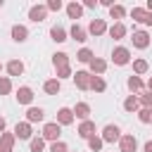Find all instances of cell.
Here are the masks:
<instances>
[{"mask_svg":"<svg viewBox=\"0 0 152 152\" xmlns=\"http://www.w3.org/2000/svg\"><path fill=\"white\" fill-rule=\"evenodd\" d=\"M59 133H62V128H59V124H57V121H55V124H45V126H43V138H45V140H52V142H55V140L59 138Z\"/></svg>","mask_w":152,"mask_h":152,"instance_id":"obj_1","label":"cell"},{"mask_svg":"<svg viewBox=\"0 0 152 152\" xmlns=\"http://www.w3.org/2000/svg\"><path fill=\"white\" fill-rule=\"evenodd\" d=\"M119 138H121L119 126H114V124L104 126V131H102V142H114V140H119Z\"/></svg>","mask_w":152,"mask_h":152,"instance_id":"obj_2","label":"cell"},{"mask_svg":"<svg viewBox=\"0 0 152 152\" xmlns=\"http://www.w3.org/2000/svg\"><path fill=\"white\" fill-rule=\"evenodd\" d=\"M112 59H114V64L124 66V64H128V62H131V52H128L126 48H116V50L112 52Z\"/></svg>","mask_w":152,"mask_h":152,"instance_id":"obj_3","label":"cell"},{"mask_svg":"<svg viewBox=\"0 0 152 152\" xmlns=\"http://www.w3.org/2000/svg\"><path fill=\"white\" fill-rule=\"evenodd\" d=\"M74 81H76V86H78L81 90H88V88H90V81H93V76H90L88 71H76Z\"/></svg>","mask_w":152,"mask_h":152,"instance_id":"obj_4","label":"cell"},{"mask_svg":"<svg viewBox=\"0 0 152 152\" xmlns=\"http://www.w3.org/2000/svg\"><path fill=\"white\" fill-rule=\"evenodd\" d=\"M14 138H21V140H28L31 138V124L28 121H21L14 126Z\"/></svg>","mask_w":152,"mask_h":152,"instance_id":"obj_5","label":"cell"},{"mask_svg":"<svg viewBox=\"0 0 152 152\" xmlns=\"http://www.w3.org/2000/svg\"><path fill=\"white\" fill-rule=\"evenodd\" d=\"M119 147H121V152H135L138 142H135L133 135H121L119 138Z\"/></svg>","mask_w":152,"mask_h":152,"instance_id":"obj_6","label":"cell"},{"mask_svg":"<svg viewBox=\"0 0 152 152\" xmlns=\"http://www.w3.org/2000/svg\"><path fill=\"white\" fill-rule=\"evenodd\" d=\"M133 45L140 48V50H145V48L150 45V36H147L145 31H135V33H133Z\"/></svg>","mask_w":152,"mask_h":152,"instance_id":"obj_7","label":"cell"},{"mask_svg":"<svg viewBox=\"0 0 152 152\" xmlns=\"http://www.w3.org/2000/svg\"><path fill=\"white\" fill-rule=\"evenodd\" d=\"M71 121H74V112L66 109V107H62V109L57 112V124H59V126H69Z\"/></svg>","mask_w":152,"mask_h":152,"instance_id":"obj_8","label":"cell"},{"mask_svg":"<svg viewBox=\"0 0 152 152\" xmlns=\"http://www.w3.org/2000/svg\"><path fill=\"white\" fill-rule=\"evenodd\" d=\"M45 14H48V7H45V5H36V7L28 10V17H31L33 21H43Z\"/></svg>","mask_w":152,"mask_h":152,"instance_id":"obj_9","label":"cell"},{"mask_svg":"<svg viewBox=\"0 0 152 152\" xmlns=\"http://www.w3.org/2000/svg\"><path fill=\"white\" fill-rule=\"evenodd\" d=\"M17 100H19L21 104H31V100H33V90H31L28 86L19 88V90H17Z\"/></svg>","mask_w":152,"mask_h":152,"instance_id":"obj_10","label":"cell"},{"mask_svg":"<svg viewBox=\"0 0 152 152\" xmlns=\"http://www.w3.org/2000/svg\"><path fill=\"white\" fill-rule=\"evenodd\" d=\"M88 31H90L93 36H102V33L107 31V24H104L102 19H93V21H90V26H88Z\"/></svg>","mask_w":152,"mask_h":152,"instance_id":"obj_11","label":"cell"},{"mask_svg":"<svg viewBox=\"0 0 152 152\" xmlns=\"http://www.w3.org/2000/svg\"><path fill=\"white\" fill-rule=\"evenodd\" d=\"M78 135H81V138H93V135H95V124H93V121H83V124L78 126Z\"/></svg>","mask_w":152,"mask_h":152,"instance_id":"obj_12","label":"cell"},{"mask_svg":"<svg viewBox=\"0 0 152 152\" xmlns=\"http://www.w3.org/2000/svg\"><path fill=\"white\" fill-rule=\"evenodd\" d=\"M12 145H14V135L12 133H2L0 135V152H12Z\"/></svg>","mask_w":152,"mask_h":152,"instance_id":"obj_13","label":"cell"},{"mask_svg":"<svg viewBox=\"0 0 152 152\" xmlns=\"http://www.w3.org/2000/svg\"><path fill=\"white\" fill-rule=\"evenodd\" d=\"M26 36H28V31H26V26H12V38L17 40V43H24L26 40Z\"/></svg>","mask_w":152,"mask_h":152,"instance_id":"obj_14","label":"cell"},{"mask_svg":"<svg viewBox=\"0 0 152 152\" xmlns=\"http://www.w3.org/2000/svg\"><path fill=\"white\" fill-rule=\"evenodd\" d=\"M26 119H28V124L43 121V109H40V107H28V112H26Z\"/></svg>","mask_w":152,"mask_h":152,"instance_id":"obj_15","label":"cell"},{"mask_svg":"<svg viewBox=\"0 0 152 152\" xmlns=\"http://www.w3.org/2000/svg\"><path fill=\"white\" fill-rule=\"evenodd\" d=\"M50 36H52L55 43H64V40H66V31H64L62 26H52V28H50Z\"/></svg>","mask_w":152,"mask_h":152,"instance_id":"obj_16","label":"cell"},{"mask_svg":"<svg viewBox=\"0 0 152 152\" xmlns=\"http://www.w3.org/2000/svg\"><path fill=\"white\" fill-rule=\"evenodd\" d=\"M74 114H76L78 119H83V121H88V114H90V107H88L86 102H78V104L74 107Z\"/></svg>","mask_w":152,"mask_h":152,"instance_id":"obj_17","label":"cell"},{"mask_svg":"<svg viewBox=\"0 0 152 152\" xmlns=\"http://www.w3.org/2000/svg\"><path fill=\"white\" fill-rule=\"evenodd\" d=\"M7 71H10V76H21V71H24V64H21L19 59H12V62L7 64Z\"/></svg>","mask_w":152,"mask_h":152,"instance_id":"obj_18","label":"cell"},{"mask_svg":"<svg viewBox=\"0 0 152 152\" xmlns=\"http://www.w3.org/2000/svg\"><path fill=\"white\" fill-rule=\"evenodd\" d=\"M81 12H83V7H81L78 2H69V5H66V14H69L71 19H78Z\"/></svg>","mask_w":152,"mask_h":152,"instance_id":"obj_19","label":"cell"},{"mask_svg":"<svg viewBox=\"0 0 152 152\" xmlns=\"http://www.w3.org/2000/svg\"><path fill=\"white\" fill-rule=\"evenodd\" d=\"M109 36H112L114 40H119V38H124V36H126V26H124V24H114V26L109 28Z\"/></svg>","mask_w":152,"mask_h":152,"instance_id":"obj_20","label":"cell"},{"mask_svg":"<svg viewBox=\"0 0 152 152\" xmlns=\"http://www.w3.org/2000/svg\"><path fill=\"white\" fill-rule=\"evenodd\" d=\"M43 88H45V93H48V95H57V93H59V78L45 81V86H43Z\"/></svg>","mask_w":152,"mask_h":152,"instance_id":"obj_21","label":"cell"},{"mask_svg":"<svg viewBox=\"0 0 152 152\" xmlns=\"http://www.w3.org/2000/svg\"><path fill=\"white\" fill-rule=\"evenodd\" d=\"M71 38L78 40V43H83V40H86V28H81L78 24H74V26H71Z\"/></svg>","mask_w":152,"mask_h":152,"instance_id":"obj_22","label":"cell"},{"mask_svg":"<svg viewBox=\"0 0 152 152\" xmlns=\"http://www.w3.org/2000/svg\"><path fill=\"white\" fill-rule=\"evenodd\" d=\"M52 62H55V66H57V69H62V66H69V55H66V52H57Z\"/></svg>","mask_w":152,"mask_h":152,"instance_id":"obj_23","label":"cell"},{"mask_svg":"<svg viewBox=\"0 0 152 152\" xmlns=\"http://www.w3.org/2000/svg\"><path fill=\"white\" fill-rule=\"evenodd\" d=\"M104 69H107V62H104V59H95V57H93V62H90V71H93V74H102Z\"/></svg>","mask_w":152,"mask_h":152,"instance_id":"obj_24","label":"cell"},{"mask_svg":"<svg viewBox=\"0 0 152 152\" xmlns=\"http://www.w3.org/2000/svg\"><path fill=\"white\" fill-rule=\"evenodd\" d=\"M131 14H133V19H135V21H142V24H145L147 10H142V7H133V10H131Z\"/></svg>","mask_w":152,"mask_h":152,"instance_id":"obj_25","label":"cell"},{"mask_svg":"<svg viewBox=\"0 0 152 152\" xmlns=\"http://www.w3.org/2000/svg\"><path fill=\"white\" fill-rule=\"evenodd\" d=\"M76 59H78V62H88V64H90V62H93V52H90L88 48H83V50H78Z\"/></svg>","mask_w":152,"mask_h":152,"instance_id":"obj_26","label":"cell"},{"mask_svg":"<svg viewBox=\"0 0 152 152\" xmlns=\"http://www.w3.org/2000/svg\"><path fill=\"white\" fill-rule=\"evenodd\" d=\"M90 88H93V90H97V93H102V90L107 88V83H104L100 76H93V81H90Z\"/></svg>","mask_w":152,"mask_h":152,"instance_id":"obj_27","label":"cell"},{"mask_svg":"<svg viewBox=\"0 0 152 152\" xmlns=\"http://www.w3.org/2000/svg\"><path fill=\"white\" fill-rule=\"evenodd\" d=\"M109 14H112V19H121V17L126 14V10H124L121 5H112V7H109Z\"/></svg>","mask_w":152,"mask_h":152,"instance_id":"obj_28","label":"cell"},{"mask_svg":"<svg viewBox=\"0 0 152 152\" xmlns=\"http://www.w3.org/2000/svg\"><path fill=\"white\" fill-rule=\"evenodd\" d=\"M124 109H126V112H135V109H138V100H135L133 95H131V97H126V102H124Z\"/></svg>","mask_w":152,"mask_h":152,"instance_id":"obj_29","label":"cell"},{"mask_svg":"<svg viewBox=\"0 0 152 152\" xmlns=\"http://www.w3.org/2000/svg\"><path fill=\"white\" fill-rule=\"evenodd\" d=\"M133 69H135V74H145L147 71V62L145 59H135L133 62Z\"/></svg>","mask_w":152,"mask_h":152,"instance_id":"obj_30","label":"cell"},{"mask_svg":"<svg viewBox=\"0 0 152 152\" xmlns=\"http://www.w3.org/2000/svg\"><path fill=\"white\" fill-rule=\"evenodd\" d=\"M88 145H90V150H93V152H97V150L102 147V138L93 135V138H88Z\"/></svg>","mask_w":152,"mask_h":152,"instance_id":"obj_31","label":"cell"},{"mask_svg":"<svg viewBox=\"0 0 152 152\" xmlns=\"http://www.w3.org/2000/svg\"><path fill=\"white\" fill-rule=\"evenodd\" d=\"M43 147H45L43 138H33L31 140V152H43Z\"/></svg>","mask_w":152,"mask_h":152,"instance_id":"obj_32","label":"cell"},{"mask_svg":"<svg viewBox=\"0 0 152 152\" xmlns=\"http://www.w3.org/2000/svg\"><path fill=\"white\" fill-rule=\"evenodd\" d=\"M128 88H131V90H140V88H142V81H140L138 76H131V78H128Z\"/></svg>","mask_w":152,"mask_h":152,"instance_id":"obj_33","label":"cell"},{"mask_svg":"<svg viewBox=\"0 0 152 152\" xmlns=\"http://www.w3.org/2000/svg\"><path fill=\"white\" fill-rule=\"evenodd\" d=\"M12 90V83H10V78H0V95H7Z\"/></svg>","mask_w":152,"mask_h":152,"instance_id":"obj_34","label":"cell"},{"mask_svg":"<svg viewBox=\"0 0 152 152\" xmlns=\"http://www.w3.org/2000/svg\"><path fill=\"white\" fill-rule=\"evenodd\" d=\"M50 152H66V145H64L62 140H55V142L50 145Z\"/></svg>","mask_w":152,"mask_h":152,"instance_id":"obj_35","label":"cell"},{"mask_svg":"<svg viewBox=\"0 0 152 152\" xmlns=\"http://www.w3.org/2000/svg\"><path fill=\"white\" fill-rule=\"evenodd\" d=\"M138 119H140L142 124H150V121H152V112H150V109H142V112L138 114Z\"/></svg>","mask_w":152,"mask_h":152,"instance_id":"obj_36","label":"cell"},{"mask_svg":"<svg viewBox=\"0 0 152 152\" xmlns=\"http://www.w3.org/2000/svg\"><path fill=\"white\" fill-rule=\"evenodd\" d=\"M45 7H48V10H52V12H57V10H62V2H59V0H50Z\"/></svg>","mask_w":152,"mask_h":152,"instance_id":"obj_37","label":"cell"},{"mask_svg":"<svg viewBox=\"0 0 152 152\" xmlns=\"http://www.w3.org/2000/svg\"><path fill=\"white\" fill-rule=\"evenodd\" d=\"M57 76H59V78H69V76H71V69H69V66H62V69H57Z\"/></svg>","mask_w":152,"mask_h":152,"instance_id":"obj_38","label":"cell"},{"mask_svg":"<svg viewBox=\"0 0 152 152\" xmlns=\"http://www.w3.org/2000/svg\"><path fill=\"white\" fill-rule=\"evenodd\" d=\"M142 104L145 107H152V93H145L142 95Z\"/></svg>","mask_w":152,"mask_h":152,"instance_id":"obj_39","label":"cell"},{"mask_svg":"<svg viewBox=\"0 0 152 152\" xmlns=\"http://www.w3.org/2000/svg\"><path fill=\"white\" fill-rule=\"evenodd\" d=\"M145 24H150V26H152V12H147V17H145Z\"/></svg>","mask_w":152,"mask_h":152,"instance_id":"obj_40","label":"cell"},{"mask_svg":"<svg viewBox=\"0 0 152 152\" xmlns=\"http://www.w3.org/2000/svg\"><path fill=\"white\" fill-rule=\"evenodd\" d=\"M145 152H152V140H147V142H145Z\"/></svg>","mask_w":152,"mask_h":152,"instance_id":"obj_41","label":"cell"},{"mask_svg":"<svg viewBox=\"0 0 152 152\" xmlns=\"http://www.w3.org/2000/svg\"><path fill=\"white\" fill-rule=\"evenodd\" d=\"M0 131H5V119L0 116Z\"/></svg>","mask_w":152,"mask_h":152,"instance_id":"obj_42","label":"cell"},{"mask_svg":"<svg viewBox=\"0 0 152 152\" xmlns=\"http://www.w3.org/2000/svg\"><path fill=\"white\" fill-rule=\"evenodd\" d=\"M147 10H150V12H152V0H147Z\"/></svg>","mask_w":152,"mask_h":152,"instance_id":"obj_43","label":"cell"},{"mask_svg":"<svg viewBox=\"0 0 152 152\" xmlns=\"http://www.w3.org/2000/svg\"><path fill=\"white\" fill-rule=\"evenodd\" d=\"M147 88H150V93H152V78H150V81H147Z\"/></svg>","mask_w":152,"mask_h":152,"instance_id":"obj_44","label":"cell"},{"mask_svg":"<svg viewBox=\"0 0 152 152\" xmlns=\"http://www.w3.org/2000/svg\"><path fill=\"white\" fill-rule=\"evenodd\" d=\"M0 7H2V0H0Z\"/></svg>","mask_w":152,"mask_h":152,"instance_id":"obj_45","label":"cell"},{"mask_svg":"<svg viewBox=\"0 0 152 152\" xmlns=\"http://www.w3.org/2000/svg\"><path fill=\"white\" fill-rule=\"evenodd\" d=\"M0 69H2V64H0Z\"/></svg>","mask_w":152,"mask_h":152,"instance_id":"obj_46","label":"cell"}]
</instances>
